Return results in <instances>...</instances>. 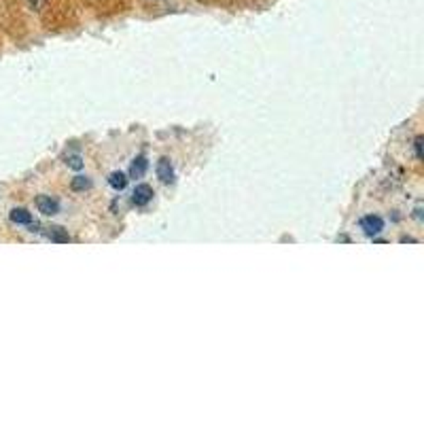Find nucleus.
Returning a JSON list of instances; mask_svg holds the SVG:
<instances>
[{"instance_id": "f257e3e1", "label": "nucleus", "mask_w": 424, "mask_h": 424, "mask_svg": "<svg viewBox=\"0 0 424 424\" xmlns=\"http://www.w3.org/2000/svg\"><path fill=\"white\" fill-rule=\"evenodd\" d=\"M37 208H39V212L52 217V214L60 212V202L56 198H52V195H39L37 198Z\"/></svg>"}, {"instance_id": "f03ea898", "label": "nucleus", "mask_w": 424, "mask_h": 424, "mask_svg": "<svg viewBox=\"0 0 424 424\" xmlns=\"http://www.w3.org/2000/svg\"><path fill=\"white\" fill-rule=\"evenodd\" d=\"M361 229L367 234V236H377L382 229H384V221L375 214H369V217H363L361 219Z\"/></svg>"}, {"instance_id": "7ed1b4c3", "label": "nucleus", "mask_w": 424, "mask_h": 424, "mask_svg": "<svg viewBox=\"0 0 424 424\" xmlns=\"http://www.w3.org/2000/svg\"><path fill=\"white\" fill-rule=\"evenodd\" d=\"M157 178L162 181V183H172L174 181V168H172V162L168 159V157H162L159 162H157Z\"/></svg>"}, {"instance_id": "20e7f679", "label": "nucleus", "mask_w": 424, "mask_h": 424, "mask_svg": "<svg viewBox=\"0 0 424 424\" xmlns=\"http://www.w3.org/2000/svg\"><path fill=\"white\" fill-rule=\"evenodd\" d=\"M153 200V189L149 187V185H136V189H134V193H132V202L136 204V206H147L149 202Z\"/></svg>"}, {"instance_id": "39448f33", "label": "nucleus", "mask_w": 424, "mask_h": 424, "mask_svg": "<svg viewBox=\"0 0 424 424\" xmlns=\"http://www.w3.org/2000/svg\"><path fill=\"white\" fill-rule=\"evenodd\" d=\"M147 166H149V162H147V157H136L134 162H132V168H130V176L132 178H143L145 176V172H147Z\"/></svg>"}, {"instance_id": "423d86ee", "label": "nucleus", "mask_w": 424, "mask_h": 424, "mask_svg": "<svg viewBox=\"0 0 424 424\" xmlns=\"http://www.w3.org/2000/svg\"><path fill=\"white\" fill-rule=\"evenodd\" d=\"M11 221L20 223V225H30L32 223V214L26 208H16V210H11Z\"/></svg>"}, {"instance_id": "0eeeda50", "label": "nucleus", "mask_w": 424, "mask_h": 424, "mask_svg": "<svg viewBox=\"0 0 424 424\" xmlns=\"http://www.w3.org/2000/svg\"><path fill=\"white\" fill-rule=\"evenodd\" d=\"M109 185H111L115 191H123L126 185H128V176H126L123 172H113V174L109 176Z\"/></svg>"}, {"instance_id": "6e6552de", "label": "nucleus", "mask_w": 424, "mask_h": 424, "mask_svg": "<svg viewBox=\"0 0 424 424\" xmlns=\"http://www.w3.org/2000/svg\"><path fill=\"white\" fill-rule=\"evenodd\" d=\"M71 187H73L75 191H85V189L92 187V181H90L87 176H75L73 183H71Z\"/></svg>"}, {"instance_id": "1a4fd4ad", "label": "nucleus", "mask_w": 424, "mask_h": 424, "mask_svg": "<svg viewBox=\"0 0 424 424\" xmlns=\"http://www.w3.org/2000/svg\"><path fill=\"white\" fill-rule=\"evenodd\" d=\"M52 240L54 242H68V234L62 229V227H52Z\"/></svg>"}, {"instance_id": "9d476101", "label": "nucleus", "mask_w": 424, "mask_h": 424, "mask_svg": "<svg viewBox=\"0 0 424 424\" xmlns=\"http://www.w3.org/2000/svg\"><path fill=\"white\" fill-rule=\"evenodd\" d=\"M66 164H68V168H73V170H81V168H83L81 155H71V157L66 159Z\"/></svg>"}, {"instance_id": "9b49d317", "label": "nucleus", "mask_w": 424, "mask_h": 424, "mask_svg": "<svg viewBox=\"0 0 424 424\" xmlns=\"http://www.w3.org/2000/svg\"><path fill=\"white\" fill-rule=\"evenodd\" d=\"M413 149H416V157L418 159H424V153H422V136H418L413 140Z\"/></svg>"}, {"instance_id": "f8f14e48", "label": "nucleus", "mask_w": 424, "mask_h": 424, "mask_svg": "<svg viewBox=\"0 0 424 424\" xmlns=\"http://www.w3.org/2000/svg\"><path fill=\"white\" fill-rule=\"evenodd\" d=\"M28 3L35 11H43L47 7V0H28Z\"/></svg>"}]
</instances>
